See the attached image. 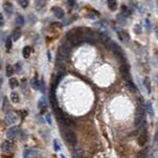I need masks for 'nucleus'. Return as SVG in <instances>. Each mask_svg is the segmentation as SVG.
<instances>
[{"instance_id": "obj_1", "label": "nucleus", "mask_w": 158, "mask_h": 158, "mask_svg": "<svg viewBox=\"0 0 158 158\" xmlns=\"http://www.w3.org/2000/svg\"><path fill=\"white\" fill-rule=\"evenodd\" d=\"M61 135L63 136L64 141H65L66 143L68 144L69 146H72L74 147L77 143V137L76 134L74 133V132H72V130L69 128H61Z\"/></svg>"}, {"instance_id": "obj_2", "label": "nucleus", "mask_w": 158, "mask_h": 158, "mask_svg": "<svg viewBox=\"0 0 158 158\" xmlns=\"http://www.w3.org/2000/svg\"><path fill=\"white\" fill-rule=\"evenodd\" d=\"M107 48H109V50H111L113 52L115 53V55L118 57L119 59H124V52L123 50H122L121 48H120L119 46H118L117 44L114 43V42L112 41V40H110V42H109L108 44H105Z\"/></svg>"}, {"instance_id": "obj_3", "label": "nucleus", "mask_w": 158, "mask_h": 158, "mask_svg": "<svg viewBox=\"0 0 158 158\" xmlns=\"http://www.w3.org/2000/svg\"><path fill=\"white\" fill-rule=\"evenodd\" d=\"M135 123H136L137 128H141L142 130V128L145 124V110H144V107H139V111L136 113Z\"/></svg>"}, {"instance_id": "obj_4", "label": "nucleus", "mask_w": 158, "mask_h": 158, "mask_svg": "<svg viewBox=\"0 0 158 158\" xmlns=\"http://www.w3.org/2000/svg\"><path fill=\"white\" fill-rule=\"evenodd\" d=\"M58 121H59V123L64 126V128H71L75 126L74 121H73L70 117H67V116H63V115L58 116Z\"/></svg>"}, {"instance_id": "obj_5", "label": "nucleus", "mask_w": 158, "mask_h": 158, "mask_svg": "<svg viewBox=\"0 0 158 158\" xmlns=\"http://www.w3.org/2000/svg\"><path fill=\"white\" fill-rule=\"evenodd\" d=\"M18 117L15 113L13 112H8L6 113L5 117H4V122H5L6 124H13L17 122Z\"/></svg>"}, {"instance_id": "obj_6", "label": "nucleus", "mask_w": 158, "mask_h": 158, "mask_svg": "<svg viewBox=\"0 0 158 158\" xmlns=\"http://www.w3.org/2000/svg\"><path fill=\"white\" fill-rule=\"evenodd\" d=\"M13 145H14V141L12 139H6L2 142V145H1V150L3 152H9L11 149H12Z\"/></svg>"}, {"instance_id": "obj_7", "label": "nucleus", "mask_w": 158, "mask_h": 158, "mask_svg": "<svg viewBox=\"0 0 158 158\" xmlns=\"http://www.w3.org/2000/svg\"><path fill=\"white\" fill-rule=\"evenodd\" d=\"M19 133H20V130L18 126H11V128L7 130L6 134H7V136L9 139H15V137L18 136Z\"/></svg>"}, {"instance_id": "obj_8", "label": "nucleus", "mask_w": 158, "mask_h": 158, "mask_svg": "<svg viewBox=\"0 0 158 158\" xmlns=\"http://www.w3.org/2000/svg\"><path fill=\"white\" fill-rule=\"evenodd\" d=\"M52 12H53V14H54V16L56 18H58V19H62V18L64 17L63 10H62L61 8H59V7H53L52 8Z\"/></svg>"}, {"instance_id": "obj_9", "label": "nucleus", "mask_w": 158, "mask_h": 158, "mask_svg": "<svg viewBox=\"0 0 158 158\" xmlns=\"http://www.w3.org/2000/svg\"><path fill=\"white\" fill-rule=\"evenodd\" d=\"M10 99H11V101H12L14 104H17V103H19V102H20L19 94H18L17 92H15V91L11 92V94H10Z\"/></svg>"}, {"instance_id": "obj_10", "label": "nucleus", "mask_w": 158, "mask_h": 158, "mask_svg": "<svg viewBox=\"0 0 158 158\" xmlns=\"http://www.w3.org/2000/svg\"><path fill=\"white\" fill-rule=\"evenodd\" d=\"M119 38L122 42H124V43L130 41V37H128V35L126 34V33L123 32V31H120L119 32Z\"/></svg>"}, {"instance_id": "obj_11", "label": "nucleus", "mask_w": 158, "mask_h": 158, "mask_svg": "<svg viewBox=\"0 0 158 158\" xmlns=\"http://www.w3.org/2000/svg\"><path fill=\"white\" fill-rule=\"evenodd\" d=\"M31 52H32V48H30V46H25V48H23V52H22V53H23V56L25 57V58H29L31 55Z\"/></svg>"}, {"instance_id": "obj_12", "label": "nucleus", "mask_w": 158, "mask_h": 158, "mask_svg": "<svg viewBox=\"0 0 158 158\" xmlns=\"http://www.w3.org/2000/svg\"><path fill=\"white\" fill-rule=\"evenodd\" d=\"M143 83H144V86H145L147 93H148V94H150V93H151V84H150L149 78H148V77H145V78H144Z\"/></svg>"}, {"instance_id": "obj_13", "label": "nucleus", "mask_w": 158, "mask_h": 158, "mask_svg": "<svg viewBox=\"0 0 158 158\" xmlns=\"http://www.w3.org/2000/svg\"><path fill=\"white\" fill-rule=\"evenodd\" d=\"M146 111H147L148 115L150 116V118H153V116H154V110H153V107H152L151 102L147 103V105H146Z\"/></svg>"}, {"instance_id": "obj_14", "label": "nucleus", "mask_w": 158, "mask_h": 158, "mask_svg": "<svg viewBox=\"0 0 158 158\" xmlns=\"http://www.w3.org/2000/svg\"><path fill=\"white\" fill-rule=\"evenodd\" d=\"M38 107H39L40 110H41L42 112H44V111L46 110V102L44 101V99L40 100V102L38 103Z\"/></svg>"}, {"instance_id": "obj_15", "label": "nucleus", "mask_w": 158, "mask_h": 158, "mask_svg": "<svg viewBox=\"0 0 158 158\" xmlns=\"http://www.w3.org/2000/svg\"><path fill=\"white\" fill-rule=\"evenodd\" d=\"M9 84H10V87L12 89H15L16 87H18V85H19V82H18V80L16 78H10L9 80Z\"/></svg>"}, {"instance_id": "obj_16", "label": "nucleus", "mask_w": 158, "mask_h": 158, "mask_svg": "<svg viewBox=\"0 0 158 158\" xmlns=\"http://www.w3.org/2000/svg\"><path fill=\"white\" fill-rule=\"evenodd\" d=\"M108 6L111 10H116L117 9V1L116 0H108Z\"/></svg>"}, {"instance_id": "obj_17", "label": "nucleus", "mask_w": 158, "mask_h": 158, "mask_svg": "<svg viewBox=\"0 0 158 158\" xmlns=\"http://www.w3.org/2000/svg\"><path fill=\"white\" fill-rule=\"evenodd\" d=\"M31 85H32V87L34 89H39V87H40V81L37 78H36V77H34V78L31 80Z\"/></svg>"}, {"instance_id": "obj_18", "label": "nucleus", "mask_w": 158, "mask_h": 158, "mask_svg": "<svg viewBox=\"0 0 158 158\" xmlns=\"http://www.w3.org/2000/svg\"><path fill=\"white\" fill-rule=\"evenodd\" d=\"M13 73H14V68H13L12 65H7L6 66V75L8 77L12 76Z\"/></svg>"}, {"instance_id": "obj_19", "label": "nucleus", "mask_w": 158, "mask_h": 158, "mask_svg": "<svg viewBox=\"0 0 158 158\" xmlns=\"http://www.w3.org/2000/svg\"><path fill=\"white\" fill-rule=\"evenodd\" d=\"M53 150L54 151H59L61 150V144H59V142L58 141H57L56 139H53Z\"/></svg>"}, {"instance_id": "obj_20", "label": "nucleus", "mask_w": 158, "mask_h": 158, "mask_svg": "<svg viewBox=\"0 0 158 158\" xmlns=\"http://www.w3.org/2000/svg\"><path fill=\"white\" fill-rule=\"evenodd\" d=\"M146 142V132H141V135L139 136V144L141 145H143Z\"/></svg>"}, {"instance_id": "obj_21", "label": "nucleus", "mask_w": 158, "mask_h": 158, "mask_svg": "<svg viewBox=\"0 0 158 158\" xmlns=\"http://www.w3.org/2000/svg\"><path fill=\"white\" fill-rule=\"evenodd\" d=\"M122 13H123V15L124 17H128L130 15V11L128 10V7H126V6H123V7H122Z\"/></svg>"}, {"instance_id": "obj_22", "label": "nucleus", "mask_w": 158, "mask_h": 158, "mask_svg": "<svg viewBox=\"0 0 158 158\" xmlns=\"http://www.w3.org/2000/svg\"><path fill=\"white\" fill-rule=\"evenodd\" d=\"M15 21H16V24H18L19 26H23L24 25V18L22 16H20V15H18Z\"/></svg>"}, {"instance_id": "obj_23", "label": "nucleus", "mask_w": 158, "mask_h": 158, "mask_svg": "<svg viewBox=\"0 0 158 158\" xmlns=\"http://www.w3.org/2000/svg\"><path fill=\"white\" fill-rule=\"evenodd\" d=\"M5 46H6V50H11V48H12V41H11L10 38H7V40H6Z\"/></svg>"}, {"instance_id": "obj_24", "label": "nucleus", "mask_w": 158, "mask_h": 158, "mask_svg": "<svg viewBox=\"0 0 158 158\" xmlns=\"http://www.w3.org/2000/svg\"><path fill=\"white\" fill-rule=\"evenodd\" d=\"M20 37H21V32H19V31H15L14 34H13V36H12V39H13V41H18Z\"/></svg>"}, {"instance_id": "obj_25", "label": "nucleus", "mask_w": 158, "mask_h": 158, "mask_svg": "<svg viewBox=\"0 0 158 158\" xmlns=\"http://www.w3.org/2000/svg\"><path fill=\"white\" fill-rule=\"evenodd\" d=\"M4 9H5L6 13L8 12V14L12 13V6H11L10 4H5V5H4Z\"/></svg>"}, {"instance_id": "obj_26", "label": "nucleus", "mask_w": 158, "mask_h": 158, "mask_svg": "<svg viewBox=\"0 0 158 158\" xmlns=\"http://www.w3.org/2000/svg\"><path fill=\"white\" fill-rule=\"evenodd\" d=\"M46 123L50 124V126H52V117H50V114H46Z\"/></svg>"}, {"instance_id": "obj_27", "label": "nucleus", "mask_w": 158, "mask_h": 158, "mask_svg": "<svg viewBox=\"0 0 158 158\" xmlns=\"http://www.w3.org/2000/svg\"><path fill=\"white\" fill-rule=\"evenodd\" d=\"M20 5H21L23 8L28 7V5H29V2H28V0H20Z\"/></svg>"}, {"instance_id": "obj_28", "label": "nucleus", "mask_w": 158, "mask_h": 158, "mask_svg": "<svg viewBox=\"0 0 158 158\" xmlns=\"http://www.w3.org/2000/svg\"><path fill=\"white\" fill-rule=\"evenodd\" d=\"M95 15H96V16H99V13L96 12V11H91L90 14H89V17H90L91 19H94V18H95Z\"/></svg>"}, {"instance_id": "obj_29", "label": "nucleus", "mask_w": 158, "mask_h": 158, "mask_svg": "<svg viewBox=\"0 0 158 158\" xmlns=\"http://www.w3.org/2000/svg\"><path fill=\"white\" fill-rule=\"evenodd\" d=\"M39 90H41L42 92H44V80L42 79L41 81H40V87H39Z\"/></svg>"}, {"instance_id": "obj_30", "label": "nucleus", "mask_w": 158, "mask_h": 158, "mask_svg": "<svg viewBox=\"0 0 158 158\" xmlns=\"http://www.w3.org/2000/svg\"><path fill=\"white\" fill-rule=\"evenodd\" d=\"M0 26L3 27L4 26V18H3V15L0 16Z\"/></svg>"}, {"instance_id": "obj_31", "label": "nucleus", "mask_w": 158, "mask_h": 158, "mask_svg": "<svg viewBox=\"0 0 158 158\" xmlns=\"http://www.w3.org/2000/svg\"><path fill=\"white\" fill-rule=\"evenodd\" d=\"M67 2H68V5L73 6V5H74V2H75V0H67Z\"/></svg>"}, {"instance_id": "obj_32", "label": "nucleus", "mask_w": 158, "mask_h": 158, "mask_svg": "<svg viewBox=\"0 0 158 158\" xmlns=\"http://www.w3.org/2000/svg\"><path fill=\"white\" fill-rule=\"evenodd\" d=\"M146 24H147V29H150L151 26H150V22L148 20H146Z\"/></svg>"}, {"instance_id": "obj_33", "label": "nucleus", "mask_w": 158, "mask_h": 158, "mask_svg": "<svg viewBox=\"0 0 158 158\" xmlns=\"http://www.w3.org/2000/svg\"><path fill=\"white\" fill-rule=\"evenodd\" d=\"M155 141L158 142V132H156V135H155Z\"/></svg>"}, {"instance_id": "obj_34", "label": "nucleus", "mask_w": 158, "mask_h": 158, "mask_svg": "<svg viewBox=\"0 0 158 158\" xmlns=\"http://www.w3.org/2000/svg\"><path fill=\"white\" fill-rule=\"evenodd\" d=\"M155 33H156V36H157V38H158V27L156 29H155Z\"/></svg>"}, {"instance_id": "obj_35", "label": "nucleus", "mask_w": 158, "mask_h": 158, "mask_svg": "<svg viewBox=\"0 0 158 158\" xmlns=\"http://www.w3.org/2000/svg\"><path fill=\"white\" fill-rule=\"evenodd\" d=\"M59 157H61V158H66V157H65V155H64V154H62V153L61 154V156H59Z\"/></svg>"}, {"instance_id": "obj_36", "label": "nucleus", "mask_w": 158, "mask_h": 158, "mask_svg": "<svg viewBox=\"0 0 158 158\" xmlns=\"http://www.w3.org/2000/svg\"><path fill=\"white\" fill-rule=\"evenodd\" d=\"M156 78H157V81H158V73H157V75H156Z\"/></svg>"}, {"instance_id": "obj_37", "label": "nucleus", "mask_w": 158, "mask_h": 158, "mask_svg": "<svg viewBox=\"0 0 158 158\" xmlns=\"http://www.w3.org/2000/svg\"><path fill=\"white\" fill-rule=\"evenodd\" d=\"M157 3H158V0H157Z\"/></svg>"}]
</instances>
